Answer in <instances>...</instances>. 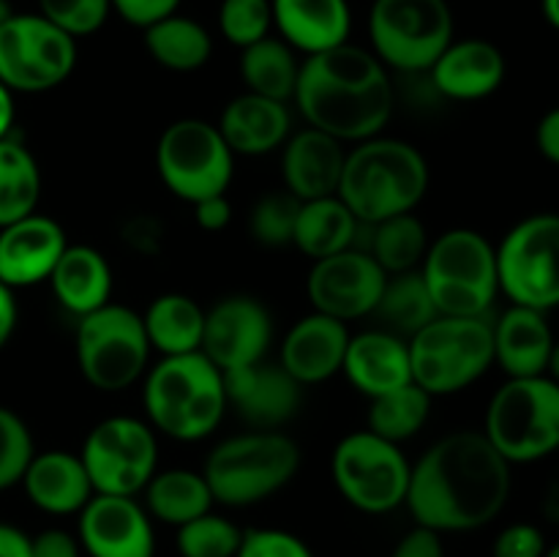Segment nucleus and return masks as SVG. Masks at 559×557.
<instances>
[{
  "label": "nucleus",
  "instance_id": "nucleus-1",
  "mask_svg": "<svg viewBox=\"0 0 559 557\" xmlns=\"http://www.w3.org/2000/svg\"><path fill=\"white\" fill-rule=\"evenodd\" d=\"M511 497V462L484 431L440 437L409 470L404 506L435 533H469L495 522Z\"/></svg>",
  "mask_w": 559,
  "mask_h": 557
},
{
  "label": "nucleus",
  "instance_id": "nucleus-2",
  "mask_svg": "<svg viewBox=\"0 0 559 557\" xmlns=\"http://www.w3.org/2000/svg\"><path fill=\"white\" fill-rule=\"evenodd\" d=\"M293 98L306 126L358 145L382 134L396 107V85L374 52L347 42L300 60Z\"/></svg>",
  "mask_w": 559,
  "mask_h": 557
},
{
  "label": "nucleus",
  "instance_id": "nucleus-3",
  "mask_svg": "<svg viewBox=\"0 0 559 557\" xmlns=\"http://www.w3.org/2000/svg\"><path fill=\"white\" fill-rule=\"evenodd\" d=\"M429 191V162L413 142L371 137L344 158L338 197L360 224L413 213Z\"/></svg>",
  "mask_w": 559,
  "mask_h": 557
},
{
  "label": "nucleus",
  "instance_id": "nucleus-4",
  "mask_svg": "<svg viewBox=\"0 0 559 557\" xmlns=\"http://www.w3.org/2000/svg\"><path fill=\"white\" fill-rule=\"evenodd\" d=\"M142 404L162 435L180 442L205 440L227 413L224 371L205 353L164 355L142 377Z\"/></svg>",
  "mask_w": 559,
  "mask_h": 557
},
{
  "label": "nucleus",
  "instance_id": "nucleus-5",
  "mask_svg": "<svg viewBox=\"0 0 559 557\" xmlns=\"http://www.w3.org/2000/svg\"><path fill=\"white\" fill-rule=\"evenodd\" d=\"M300 448L293 437L273 429H254L227 437L207 457L205 475L213 500L222 506L246 508L267 500L295 478Z\"/></svg>",
  "mask_w": 559,
  "mask_h": 557
},
{
  "label": "nucleus",
  "instance_id": "nucleus-6",
  "mask_svg": "<svg viewBox=\"0 0 559 557\" xmlns=\"http://www.w3.org/2000/svg\"><path fill=\"white\" fill-rule=\"evenodd\" d=\"M418 271L445 317H486L500 293L497 249L478 229L456 227L437 235Z\"/></svg>",
  "mask_w": 559,
  "mask_h": 557
},
{
  "label": "nucleus",
  "instance_id": "nucleus-7",
  "mask_svg": "<svg viewBox=\"0 0 559 557\" xmlns=\"http://www.w3.org/2000/svg\"><path fill=\"white\" fill-rule=\"evenodd\" d=\"M407 344L413 382L431 399L464 391L495 364V331L486 317L440 315Z\"/></svg>",
  "mask_w": 559,
  "mask_h": 557
},
{
  "label": "nucleus",
  "instance_id": "nucleus-8",
  "mask_svg": "<svg viewBox=\"0 0 559 557\" xmlns=\"http://www.w3.org/2000/svg\"><path fill=\"white\" fill-rule=\"evenodd\" d=\"M484 435L511 464L549 457L559 448V382L511 377L491 396Z\"/></svg>",
  "mask_w": 559,
  "mask_h": 557
},
{
  "label": "nucleus",
  "instance_id": "nucleus-9",
  "mask_svg": "<svg viewBox=\"0 0 559 557\" xmlns=\"http://www.w3.org/2000/svg\"><path fill=\"white\" fill-rule=\"evenodd\" d=\"M74 349L82 377L96 391L118 393L145 377L153 347L142 315L109 300L102 309L80 317Z\"/></svg>",
  "mask_w": 559,
  "mask_h": 557
},
{
  "label": "nucleus",
  "instance_id": "nucleus-10",
  "mask_svg": "<svg viewBox=\"0 0 559 557\" xmlns=\"http://www.w3.org/2000/svg\"><path fill=\"white\" fill-rule=\"evenodd\" d=\"M369 36L385 69L420 74L453 42V11L448 0H374Z\"/></svg>",
  "mask_w": 559,
  "mask_h": 557
},
{
  "label": "nucleus",
  "instance_id": "nucleus-11",
  "mask_svg": "<svg viewBox=\"0 0 559 557\" xmlns=\"http://www.w3.org/2000/svg\"><path fill=\"white\" fill-rule=\"evenodd\" d=\"M409 459L402 446L374 435L353 431L333 448L331 475L338 495L364 513H391L404 506L409 489Z\"/></svg>",
  "mask_w": 559,
  "mask_h": 557
},
{
  "label": "nucleus",
  "instance_id": "nucleus-12",
  "mask_svg": "<svg viewBox=\"0 0 559 557\" xmlns=\"http://www.w3.org/2000/svg\"><path fill=\"white\" fill-rule=\"evenodd\" d=\"M162 183L186 202L227 194L235 175V153L218 126L202 118H180L162 131L156 145Z\"/></svg>",
  "mask_w": 559,
  "mask_h": 557
},
{
  "label": "nucleus",
  "instance_id": "nucleus-13",
  "mask_svg": "<svg viewBox=\"0 0 559 557\" xmlns=\"http://www.w3.org/2000/svg\"><path fill=\"white\" fill-rule=\"evenodd\" d=\"M76 66V38L41 14H11L0 25V82L11 93L63 85Z\"/></svg>",
  "mask_w": 559,
  "mask_h": 557
},
{
  "label": "nucleus",
  "instance_id": "nucleus-14",
  "mask_svg": "<svg viewBox=\"0 0 559 557\" xmlns=\"http://www.w3.org/2000/svg\"><path fill=\"white\" fill-rule=\"evenodd\" d=\"M80 459L96 495L134 497L156 475V431L140 418L112 415L87 431Z\"/></svg>",
  "mask_w": 559,
  "mask_h": 557
},
{
  "label": "nucleus",
  "instance_id": "nucleus-15",
  "mask_svg": "<svg viewBox=\"0 0 559 557\" xmlns=\"http://www.w3.org/2000/svg\"><path fill=\"white\" fill-rule=\"evenodd\" d=\"M500 289L516 306H559V216L538 213L519 222L497 249Z\"/></svg>",
  "mask_w": 559,
  "mask_h": 557
},
{
  "label": "nucleus",
  "instance_id": "nucleus-16",
  "mask_svg": "<svg viewBox=\"0 0 559 557\" xmlns=\"http://www.w3.org/2000/svg\"><path fill=\"white\" fill-rule=\"evenodd\" d=\"M388 273L377 265L374 257L353 246L314 260L306 278V293L314 311L349 322L374 315Z\"/></svg>",
  "mask_w": 559,
  "mask_h": 557
},
{
  "label": "nucleus",
  "instance_id": "nucleus-17",
  "mask_svg": "<svg viewBox=\"0 0 559 557\" xmlns=\"http://www.w3.org/2000/svg\"><path fill=\"white\" fill-rule=\"evenodd\" d=\"M273 342V320L260 298L229 295L205 311L202 349L222 371L243 369L267 355Z\"/></svg>",
  "mask_w": 559,
  "mask_h": 557
},
{
  "label": "nucleus",
  "instance_id": "nucleus-18",
  "mask_svg": "<svg viewBox=\"0 0 559 557\" xmlns=\"http://www.w3.org/2000/svg\"><path fill=\"white\" fill-rule=\"evenodd\" d=\"M227 407L254 429H282L304 404V386L282 364L257 360L243 369L224 371Z\"/></svg>",
  "mask_w": 559,
  "mask_h": 557
},
{
  "label": "nucleus",
  "instance_id": "nucleus-19",
  "mask_svg": "<svg viewBox=\"0 0 559 557\" xmlns=\"http://www.w3.org/2000/svg\"><path fill=\"white\" fill-rule=\"evenodd\" d=\"M80 546L91 557H153L156 535L134 497L93 495L80 511Z\"/></svg>",
  "mask_w": 559,
  "mask_h": 557
},
{
  "label": "nucleus",
  "instance_id": "nucleus-20",
  "mask_svg": "<svg viewBox=\"0 0 559 557\" xmlns=\"http://www.w3.org/2000/svg\"><path fill=\"white\" fill-rule=\"evenodd\" d=\"M66 246V229L41 213L5 224L0 227V282L11 289L47 282Z\"/></svg>",
  "mask_w": 559,
  "mask_h": 557
},
{
  "label": "nucleus",
  "instance_id": "nucleus-21",
  "mask_svg": "<svg viewBox=\"0 0 559 557\" xmlns=\"http://www.w3.org/2000/svg\"><path fill=\"white\" fill-rule=\"evenodd\" d=\"M282 147L284 186H287L295 200L306 202L338 194L344 158H347L344 142L325 134V131L306 126L298 134H289Z\"/></svg>",
  "mask_w": 559,
  "mask_h": 557
},
{
  "label": "nucleus",
  "instance_id": "nucleus-22",
  "mask_svg": "<svg viewBox=\"0 0 559 557\" xmlns=\"http://www.w3.org/2000/svg\"><path fill=\"white\" fill-rule=\"evenodd\" d=\"M347 322L311 311L304 320L295 322L282 342V360L278 364L300 382L317 386L331 380L344 366L349 344Z\"/></svg>",
  "mask_w": 559,
  "mask_h": 557
},
{
  "label": "nucleus",
  "instance_id": "nucleus-23",
  "mask_svg": "<svg viewBox=\"0 0 559 557\" xmlns=\"http://www.w3.org/2000/svg\"><path fill=\"white\" fill-rule=\"evenodd\" d=\"M431 82L442 98L478 102L491 96L506 80V58L486 38L451 42L429 69Z\"/></svg>",
  "mask_w": 559,
  "mask_h": 557
},
{
  "label": "nucleus",
  "instance_id": "nucleus-24",
  "mask_svg": "<svg viewBox=\"0 0 559 557\" xmlns=\"http://www.w3.org/2000/svg\"><path fill=\"white\" fill-rule=\"evenodd\" d=\"M342 371L353 382L355 391L369 399L399 391L413 382L407 339L396 336L385 328L349 336Z\"/></svg>",
  "mask_w": 559,
  "mask_h": 557
},
{
  "label": "nucleus",
  "instance_id": "nucleus-25",
  "mask_svg": "<svg viewBox=\"0 0 559 557\" xmlns=\"http://www.w3.org/2000/svg\"><path fill=\"white\" fill-rule=\"evenodd\" d=\"M282 42L306 58L349 42L353 11L347 0H271Z\"/></svg>",
  "mask_w": 559,
  "mask_h": 557
},
{
  "label": "nucleus",
  "instance_id": "nucleus-26",
  "mask_svg": "<svg viewBox=\"0 0 559 557\" xmlns=\"http://www.w3.org/2000/svg\"><path fill=\"white\" fill-rule=\"evenodd\" d=\"M20 484L25 486L27 500L52 517L80 513L96 495L80 453L71 451L33 453Z\"/></svg>",
  "mask_w": 559,
  "mask_h": 557
},
{
  "label": "nucleus",
  "instance_id": "nucleus-27",
  "mask_svg": "<svg viewBox=\"0 0 559 557\" xmlns=\"http://www.w3.org/2000/svg\"><path fill=\"white\" fill-rule=\"evenodd\" d=\"M216 126L235 156H267L287 142L293 118L284 102L246 91L224 107Z\"/></svg>",
  "mask_w": 559,
  "mask_h": 557
},
{
  "label": "nucleus",
  "instance_id": "nucleus-28",
  "mask_svg": "<svg viewBox=\"0 0 559 557\" xmlns=\"http://www.w3.org/2000/svg\"><path fill=\"white\" fill-rule=\"evenodd\" d=\"M491 331H495V360L506 369L508 377L546 375L555 336H551L544 311L513 304L491 325Z\"/></svg>",
  "mask_w": 559,
  "mask_h": 557
},
{
  "label": "nucleus",
  "instance_id": "nucleus-29",
  "mask_svg": "<svg viewBox=\"0 0 559 557\" xmlns=\"http://www.w3.org/2000/svg\"><path fill=\"white\" fill-rule=\"evenodd\" d=\"M63 309L85 317L109 304L112 295V268L107 257L93 246H66L58 265L47 278Z\"/></svg>",
  "mask_w": 559,
  "mask_h": 557
},
{
  "label": "nucleus",
  "instance_id": "nucleus-30",
  "mask_svg": "<svg viewBox=\"0 0 559 557\" xmlns=\"http://www.w3.org/2000/svg\"><path fill=\"white\" fill-rule=\"evenodd\" d=\"M364 224L344 205L338 194L320 197V200L300 202L298 222H295L293 246H298L311 260L338 254L344 249L358 246V229Z\"/></svg>",
  "mask_w": 559,
  "mask_h": 557
},
{
  "label": "nucleus",
  "instance_id": "nucleus-31",
  "mask_svg": "<svg viewBox=\"0 0 559 557\" xmlns=\"http://www.w3.org/2000/svg\"><path fill=\"white\" fill-rule=\"evenodd\" d=\"M147 342L162 355L200 353L205 333V309L191 295L164 293L142 315Z\"/></svg>",
  "mask_w": 559,
  "mask_h": 557
},
{
  "label": "nucleus",
  "instance_id": "nucleus-32",
  "mask_svg": "<svg viewBox=\"0 0 559 557\" xmlns=\"http://www.w3.org/2000/svg\"><path fill=\"white\" fill-rule=\"evenodd\" d=\"M145 502L151 517H156L164 524H173V528H180V524L211 511L216 500H213L205 475L197 473V470L173 467L162 470V473L147 481Z\"/></svg>",
  "mask_w": 559,
  "mask_h": 557
},
{
  "label": "nucleus",
  "instance_id": "nucleus-33",
  "mask_svg": "<svg viewBox=\"0 0 559 557\" xmlns=\"http://www.w3.org/2000/svg\"><path fill=\"white\" fill-rule=\"evenodd\" d=\"M145 49L162 69L189 74L211 60L213 38L205 25L175 11L145 27Z\"/></svg>",
  "mask_w": 559,
  "mask_h": 557
},
{
  "label": "nucleus",
  "instance_id": "nucleus-34",
  "mask_svg": "<svg viewBox=\"0 0 559 557\" xmlns=\"http://www.w3.org/2000/svg\"><path fill=\"white\" fill-rule=\"evenodd\" d=\"M240 52H243L240 55V76L246 82V91L284 104L295 96L300 63L287 42L267 36Z\"/></svg>",
  "mask_w": 559,
  "mask_h": 557
},
{
  "label": "nucleus",
  "instance_id": "nucleus-35",
  "mask_svg": "<svg viewBox=\"0 0 559 557\" xmlns=\"http://www.w3.org/2000/svg\"><path fill=\"white\" fill-rule=\"evenodd\" d=\"M41 200V169L36 156L14 137L0 140V227L36 213Z\"/></svg>",
  "mask_w": 559,
  "mask_h": 557
},
{
  "label": "nucleus",
  "instance_id": "nucleus-36",
  "mask_svg": "<svg viewBox=\"0 0 559 557\" xmlns=\"http://www.w3.org/2000/svg\"><path fill=\"white\" fill-rule=\"evenodd\" d=\"M374 315L380 317L385 331L396 333V336L409 342L415 333L424 331L431 320H437L440 311H437L435 300H431V293L420 271H407L388 276Z\"/></svg>",
  "mask_w": 559,
  "mask_h": 557
},
{
  "label": "nucleus",
  "instance_id": "nucleus-37",
  "mask_svg": "<svg viewBox=\"0 0 559 557\" xmlns=\"http://www.w3.org/2000/svg\"><path fill=\"white\" fill-rule=\"evenodd\" d=\"M366 227H371V238L364 251L374 257L377 265L388 276L418 271L431 240L424 222L415 213H399V216H391L377 224H366Z\"/></svg>",
  "mask_w": 559,
  "mask_h": 557
},
{
  "label": "nucleus",
  "instance_id": "nucleus-38",
  "mask_svg": "<svg viewBox=\"0 0 559 557\" xmlns=\"http://www.w3.org/2000/svg\"><path fill=\"white\" fill-rule=\"evenodd\" d=\"M431 415V396L415 382L371 399L369 431L402 446L404 440L418 435Z\"/></svg>",
  "mask_w": 559,
  "mask_h": 557
},
{
  "label": "nucleus",
  "instance_id": "nucleus-39",
  "mask_svg": "<svg viewBox=\"0 0 559 557\" xmlns=\"http://www.w3.org/2000/svg\"><path fill=\"white\" fill-rule=\"evenodd\" d=\"M240 538H243V530L238 524L207 511L180 524L175 544H178L180 557H235Z\"/></svg>",
  "mask_w": 559,
  "mask_h": 557
},
{
  "label": "nucleus",
  "instance_id": "nucleus-40",
  "mask_svg": "<svg viewBox=\"0 0 559 557\" xmlns=\"http://www.w3.org/2000/svg\"><path fill=\"white\" fill-rule=\"evenodd\" d=\"M300 200L287 189L262 194L249 213V233L262 246H289L298 222Z\"/></svg>",
  "mask_w": 559,
  "mask_h": 557
},
{
  "label": "nucleus",
  "instance_id": "nucleus-41",
  "mask_svg": "<svg viewBox=\"0 0 559 557\" xmlns=\"http://www.w3.org/2000/svg\"><path fill=\"white\" fill-rule=\"evenodd\" d=\"M273 9L271 0H222L218 31L233 47L246 49L271 36Z\"/></svg>",
  "mask_w": 559,
  "mask_h": 557
},
{
  "label": "nucleus",
  "instance_id": "nucleus-42",
  "mask_svg": "<svg viewBox=\"0 0 559 557\" xmlns=\"http://www.w3.org/2000/svg\"><path fill=\"white\" fill-rule=\"evenodd\" d=\"M33 453L36 448L27 424L14 410L0 404V491L20 484Z\"/></svg>",
  "mask_w": 559,
  "mask_h": 557
},
{
  "label": "nucleus",
  "instance_id": "nucleus-43",
  "mask_svg": "<svg viewBox=\"0 0 559 557\" xmlns=\"http://www.w3.org/2000/svg\"><path fill=\"white\" fill-rule=\"evenodd\" d=\"M38 14L47 16L52 25L69 36H93L109 20L112 3L109 0H38Z\"/></svg>",
  "mask_w": 559,
  "mask_h": 557
},
{
  "label": "nucleus",
  "instance_id": "nucleus-44",
  "mask_svg": "<svg viewBox=\"0 0 559 557\" xmlns=\"http://www.w3.org/2000/svg\"><path fill=\"white\" fill-rule=\"evenodd\" d=\"M235 557H314L304 538L289 530L278 528H254L243 530L238 555Z\"/></svg>",
  "mask_w": 559,
  "mask_h": 557
},
{
  "label": "nucleus",
  "instance_id": "nucleus-45",
  "mask_svg": "<svg viewBox=\"0 0 559 557\" xmlns=\"http://www.w3.org/2000/svg\"><path fill=\"white\" fill-rule=\"evenodd\" d=\"M495 557H544L546 555V538L535 524L516 522L508 524L495 541Z\"/></svg>",
  "mask_w": 559,
  "mask_h": 557
},
{
  "label": "nucleus",
  "instance_id": "nucleus-46",
  "mask_svg": "<svg viewBox=\"0 0 559 557\" xmlns=\"http://www.w3.org/2000/svg\"><path fill=\"white\" fill-rule=\"evenodd\" d=\"M112 11H118L129 25L134 27H151L153 22L164 20V16L175 14L180 0H109Z\"/></svg>",
  "mask_w": 559,
  "mask_h": 557
},
{
  "label": "nucleus",
  "instance_id": "nucleus-47",
  "mask_svg": "<svg viewBox=\"0 0 559 557\" xmlns=\"http://www.w3.org/2000/svg\"><path fill=\"white\" fill-rule=\"evenodd\" d=\"M391 557H445L442 535L435 533V530L415 524L409 533H404L402 538H399Z\"/></svg>",
  "mask_w": 559,
  "mask_h": 557
},
{
  "label": "nucleus",
  "instance_id": "nucleus-48",
  "mask_svg": "<svg viewBox=\"0 0 559 557\" xmlns=\"http://www.w3.org/2000/svg\"><path fill=\"white\" fill-rule=\"evenodd\" d=\"M123 240L134 251H142V254H158L164 240L162 224H158L153 216L129 218L123 227Z\"/></svg>",
  "mask_w": 559,
  "mask_h": 557
},
{
  "label": "nucleus",
  "instance_id": "nucleus-49",
  "mask_svg": "<svg viewBox=\"0 0 559 557\" xmlns=\"http://www.w3.org/2000/svg\"><path fill=\"white\" fill-rule=\"evenodd\" d=\"M33 557H80L82 546L80 538H74L66 530H44V533L33 535L31 538Z\"/></svg>",
  "mask_w": 559,
  "mask_h": 557
},
{
  "label": "nucleus",
  "instance_id": "nucleus-50",
  "mask_svg": "<svg viewBox=\"0 0 559 557\" xmlns=\"http://www.w3.org/2000/svg\"><path fill=\"white\" fill-rule=\"evenodd\" d=\"M194 218L205 233H222L233 218V205H229L227 194H213L194 202Z\"/></svg>",
  "mask_w": 559,
  "mask_h": 557
},
{
  "label": "nucleus",
  "instance_id": "nucleus-51",
  "mask_svg": "<svg viewBox=\"0 0 559 557\" xmlns=\"http://www.w3.org/2000/svg\"><path fill=\"white\" fill-rule=\"evenodd\" d=\"M535 140H538V151L544 153L551 164H559V107L540 118Z\"/></svg>",
  "mask_w": 559,
  "mask_h": 557
},
{
  "label": "nucleus",
  "instance_id": "nucleus-52",
  "mask_svg": "<svg viewBox=\"0 0 559 557\" xmlns=\"http://www.w3.org/2000/svg\"><path fill=\"white\" fill-rule=\"evenodd\" d=\"M0 557H33L31 535L14 524L0 522Z\"/></svg>",
  "mask_w": 559,
  "mask_h": 557
},
{
  "label": "nucleus",
  "instance_id": "nucleus-53",
  "mask_svg": "<svg viewBox=\"0 0 559 557\" xmlns=\"http://www.w3.org/2000/svg\"><path fill=\"white\" fill-rule=\"evenodd\" d=\"M16 328V300H14V289L5 287L0 282V349L9 344L11 333Z\"/></svg>",
  "mask_w": 559,
  "mask_h": 557
},
{
  "label": "nucleus",
  "instance_id": "nucleus-54",
  "mask_svg": "<svg viewBox=\"0 0 559 557\" xmlns=\"http://www.w3.org/2000/svg\"><path fill=\"white\" fill-rule=\"evenodd\" d=\"M14 93L0 82V140L11 137V126H14Z\"/></svg>",
  "mask_w": 559,
  "mask_h": 557
},
{
  "label": "nucleus",
  "instance_id": "nucleus-55",
  "mask_svg": "<svg viewBox=\"0 0 559 557\" xmlns=\"http://www.w3.org/2000/svg\"><path fill=\"white\" fill-rule=\"evenodd\" d=\"M544 517L549 519L551 524H559V478L551 481L549 489L544 495Z\"/></svg>",
  "mask_w": 559,
  "mask_h": 557
},
{
  "label": "nucleus",
  "instance_id": "nucleus-56",
  "mask_svg": "<svg viewBox=\"0 0 559 557\" xmlns=\"http://www.w3.org/2000/svg\"><path fill=\"white\" fill-rule=\"evenodd\" d=\"M544 14L559 31V0H544Z\"/></svg>",
  "mask_w": 559,
  "mask_h": 557
},
{
  "label": "nucleus",
  "instance_id": "nucleus-57",
  "mask_svg": "<svg viewBox=\"0 0 559 557\" xmlns=\"http://www.w3.org/2000/svg\"><path fill=\"white\" fill-rule=\"evenodd\" d=\"M551 371V380L559 382V342H555V349H551V358H549V369Z\"/></svg>",
  "mask_w": 559,
  "mask_h": 557
},
{
  "label": "nucleus",
  "instance_id": "nucleus-58",
  "mask_svg": "<svg viewBox=\"0 0 559 557\" xmlns=\"http://www.w3.org/2000/svg\"><path fill=\"white\" fill-rule=\"evenodd\" d=\"M11 16V9H9V0H0V25H3L5 20Z\"/></svg>",
  "mask_w": 559,
  "mask_h": 557
},
{
  "label": "nucleus",
  "instance_id": "nucleus-59",
  "mask_svg": "<svg viewBox=\"0 0 559 557\" xmlns=\"http://www.w3.org/2000/svg\"><path fill=\"white\" fill-rule=\"evenodd\" d=\"M544 557H559V544L551 546V549H546Z\"/></svg>",
  "mask_w": 559,
  "mask_h": 557
},
{
  "label": "nucleus",
  "instance_id": "nucleus-60",
  "mask_svg": "<svg viewBox=\"0 0 559 557\" xmlns=\"http://www.w3.org/2000/svg\"><path fill=\"white\" fill-rule=\"evenodd\" d=\"M557 451H559V448H557Z\"/></svg>",
  "mask_w": 559,
  "mask_h": 557
}]
</instances>
